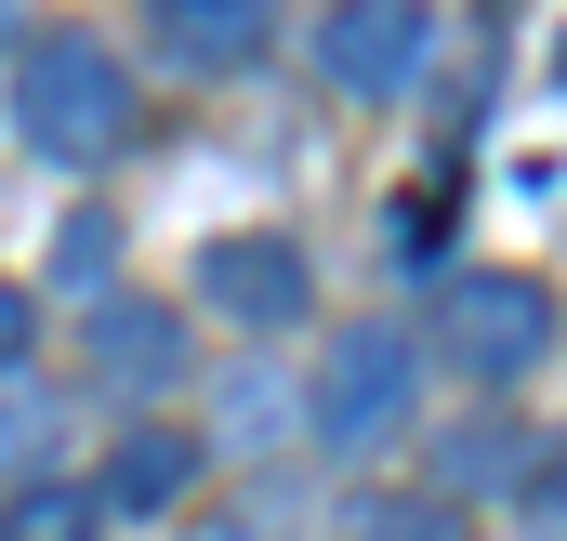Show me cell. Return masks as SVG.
Listing matches in <instances>:
<instances>
[{
    "mask_svg": "<svg viewBox=\"0 0 567 541\" xmlns=\"http://www.w3.org/2000/svg\"><path fill=\"white\" fill-rule=\"evenodd\" d=\"M225 422H238V449H265V436L290 422V384L278 370H238V384H225Z\"/></svg>",
    "mask_w": 567,
    "mask_h": 541,
    "instance_id": "obj_13",
    "label": "cell"
},
{
    "mask_svg": "<svg viewBox=\"0 0 567 541\" xmlns=\"http://www.w3.org/2000/svg\"><path fill=\"white\" fill-rule=\"evenodd\" d=\"M185 476H198V449H185L172 422H133V436L106 449V489H93V502H120V516H158V502H185Z\"/></svg>",
    "mask_w": 567,
    "mask_h": 541,
    "instance_id": "obj_7",
    "label": "cell"
},
{
    "mask_svg": "<svg viewBox=\"0 0 567 541\" xmlns=\"http://www.w3.org/2000/svg\"><path fill=\"white\" fill-rule=\"evenodd\" d=\"M528 541H567V462H555V476H528Z\"/></svg>",
    "mask_w": 567,
    "mask_h": 541,
    "instance_id": "obj_14",
    "label": "cell"
},
{
    "mask_svg": "<svg viewBox=\"0 0 567 541\" xmlns=\"http://www.w3.org/2000/svg\"><path fill=\"white\" fill-rule=\"evenodd\" d=\"M40 436H53V384L13 357V370H0V476H13V462H40Z\"/></svg>",
    "mask_w": 567,
    "mask_h": 541,
    "instance_id": "obj_11",
    "label": "cell"
},
{
    "mask_svg": "<svg viewBox=\"0 0 567 541\" xmlns=\"http://www.w3.org/2000/svg\"><path fill=\"white\" fill-rule=\"evenodd\" d=\"M317 67H330L343 93H396V80L423 67V0H330Z\"/></svg>",
    "mask_w": 567,
    "mask_h": 541,
    "instance_id": "obj_4",
    "label": "cell"
},
{
    "mask_svg": "<svg viewBox=\"0 0 567 541\" xmlns=\"http://www.w3.org/2000/svg\"><path fill=\"white\" fill-rule=\"evenodd\" d=\"M435 344H449V370H462V384H528V370L555 357V290H542V277H515V265H475V277H449Z\"/></svg>",
    "mask_w": 567,
    "mask_h": 541,
    "instance_id": "obj_2",
    "label": "cell"
},
{
    "mask_svg": "<svg viewBox=\"0 0 567 541\" xmlns=\"http://www.w3.org/2000/svg\"><path fill=\"white\" fill-rule=\"evenodd\" d=\"M13 27H27V0H0V40H13Z\"/></svg>",
    "mask_w": 567,
    "mask_h": 541,
    "instance_id": "obj_16",
    "label": "cell"
},
{
    "mask_svg": "<svg viewBox=\"0 0 567 541\" xmlns=\"http://www.w3.org/2000/svg\"><path fill=\"white\" fill-rule=\"evenodd\" d=\"M93 384H120V397H158V384H185V330L120 290V304H93Z\"/></svg>",
    "mask_w": 567,
    "mask_h": 541,
    "instance_id": "obj_6",
    "label": "cell"
},
{
    "mask_svg": "<svg viewBox=\"0 0 567 541\" xmlns=\"http://www.w3.org/2000/svg\"><path fill=\"white\" fill-rule=\"evenodd\" d=\"M528 476V422H462V436H435V502H475V489H515Z\"/></svg>",
    "mask_w": 567,
    "mask_h": 541,
    "instance_id": "obj_9",
    "label": "cell"
},
{
    "mask_svg": "<svg viewBox=\"0 0 567 541\" xmlns=\"http://www.w3.org/2000/svg\"><path fill=\"white\" fill-rule=\"evenodd\" d=\"M343 541H475L462 529V502H435V489H396V502H357Z\"/></svg>",
    "mask_w": 567,
    "mask_h": 541,
    "instance_id": "obj_10",
    "label": "cell"
},
{
    "mask_svg": "<svg viewBox=\"0 0 567 541\" xmlns=\"http://www.w3.org/2000/svg\"><path fill=\"white\" fill-rule=\"evenodd\" d=\"M410 384H423L410 330L357 317V330L330 344V370H317V436H330V449H370V436H396V422H410Z\"/></svg>",
    "mask_w": 567,
    "mask_h": 541,
    "instance_id": "obj_3",
    "label": "cell"
},
{
    "mask_svg": "<svg viewBox=\"0 0 567 541\" xmlns=\"http://www.w3.org/2000/svg\"><path fill=\"white\" fill-rule=\"evenodd\" d=\"M13 357H27V290L0 277V370H13Z\"/></svg>",
    "mask_w": 567,
    "mask_h": 541,
    "instance_id": "obj_15",
    "label": "cell"
},
{
    "mask_svg": "<svg viewBox=\"0 0 567 541\" xmlns=\"http://www.w3.org/2000/svg\"><path fill=\"white\" fill-rule=\"evenodd\" d=\"M13 133L40 145V159H66V172L120 159V145H133V80H120V53L80 40V27L27 40V67H13Z\"/></svg>",
    "mask_w": 567,
    "mask_h": 541,
    "instance_id": "obj_1",
    "label": "cell"
},
{
    "mask_svg": "<svg viewBox=\"0 0 567 541\" xmlns=\"http://www.w3.org/2000/svg\"><path fill=\"white\" fill-rule=\"evenodd\" d=\"M93 529H106V502H93V489H27V502L0 516V541H93Z\"/></svg>",
    "mask_w": 567,
    "mask_h": 541,
    "instance_id": "obj_12",
    "label": "cell"
},
{
    "mask_svg": "<svg viewBox=\"0 0 567 541\" xmlns=\"http://www.w3.org/2000/svg\"><path fill=\"white\" fill-rule=\"evenodd\" d=\"M145 13L185 67H251L265 53V0H145Z\"/></svg>",
    "mask_w": 567,
    "mask_h": 541,
    "instance_id": "obj_8",
    "label": "cell"
},
{
    "mask_svg": "<svg viewBox=\"0 0 567 541\" xmlns=\"http://www.w3.org/2000/svg\"><path fill=\"white\" fill-rule=\"evenodd\" d=\"M198 290H212L238 330H290V317L317 304V277H303L290 238H212V252H198Z\"/></svg>",
    "mask_w": 567,
    "mask_h": 541,
    "instance_id": "obj_5",
    "label": "cell"
}]
</instances>
